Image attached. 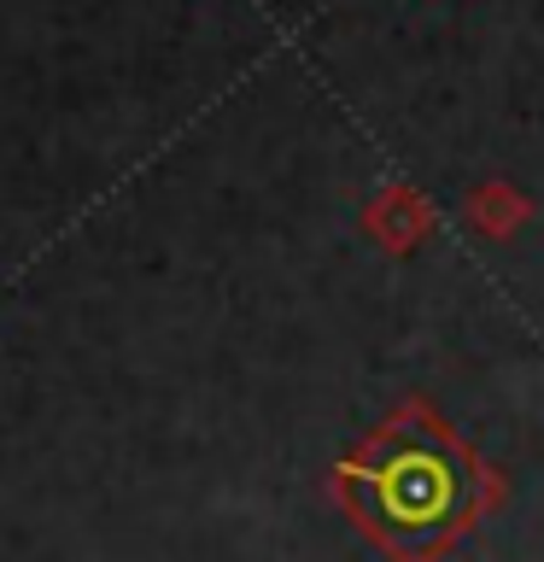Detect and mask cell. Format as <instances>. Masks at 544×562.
Returning <instances> with one entry per match:
<instances>
[{"instance_id":"1","label":"cell","mask_w":544,"mask_h":562,"mask_svg":"<svg viewBox=\"0 0 544 562\" xmlns=\"http://www.w3.org/2000/svg\"><path fill=\"white\" fill-rule=\"evenodd\" d=\"M345 486L369 533L386 539L398 557H421L439 539H451L474 504L468 457L433 422H393L345 469Z\"/></svg>"}]
</instances>
